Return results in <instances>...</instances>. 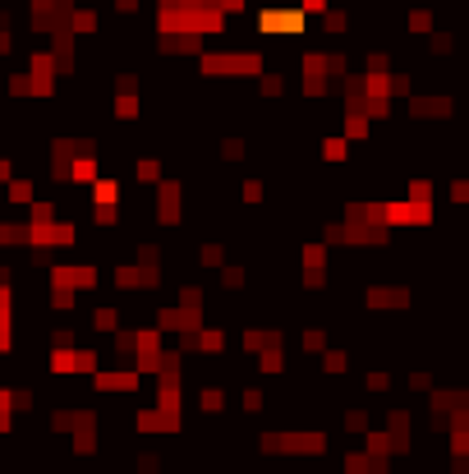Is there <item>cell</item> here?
<instances>
[{"label":"cell","mask_w":469,"mask_h":474,"mask_svg":"<svg viewBox=\"0 0 469 474\" xmlns=\"http://www.w3.org/2000/svg\"><path fill=\"white\" fill-rule=\"evenodd\" d=\"M304 19H308L304 10H276L272 5V10L258 14V28L262 33H281V37H299L304 33Z\"/></svg>","instance_id":"cell-1"},{"label":"cell","mask_w":469,"mask_h":474,"mask_svg":"<svg viewBox=\"0 0 469 474\" xmlns=\"http://www.w3.org/2000/svg\"><path fill=\"white\" fill-rule=\"evenodd\" d=\"M92 382H97L101 396H115V392H138V373H97Z\"/></svg>","instance_id":"cell-2"},{"label":"cell","mask_w":469,"mask_h":474,"mask_svg":"<svg viewBox=\"0 0 469 474\" xmlns=\"http://www.w3.org/2000/svg\"><path fill=\"white\" fill-rule=\"evenodd\" d=\"M115 199H120V185H115V180H92V203H97V208H101V203H115Z\"/></svg>","instance_id":"cell-3"},{"label":"cell","mask_w":469,"mask_h":474,"mask_svg":"<svg viewBox=\"0 0 469 474\" xmlns=\"http://www.w3.org/2000/svg\"><path fill=\"white\" fill-rule=\"evenodd\" d=\"M92 327H97V331H115V327H120V313H115V309H97V313H92Z\"/></svg>","instance_id":"cell-4"},{"label":"cell","mask_w":469,"mask_h":474,"mask_svg":"<svg viewBox=\"0 0 469 474\" xmlns=\"http://www.w3.org/2000/svg\"><path fill=\"white\" fill-rule=\"evenodd\" d=\"M69 23H74V33H92V28H97V14H92V10H74V14H69Z\"/></svg>","instance_id":"cell-5"},{"label":"cell","mask_w":469,"mask_h":474,"mask_svg":"<svg viewBox=\"0 0 469 474\" xmlns=\"http://www.w3.org/2000/svg\"><path fill=\"white\" fill-rule=\"evenodd\" d=\"M10 203H33V180H10Z\"/></svg>","instance_id":"cell-6"},{"label":"cell","mask_w":469,"mask_h":474,"mask_svg":"<svg viewBox=\"0 0 469 474\" xmlns=\"http://www.w3.org/2000/svg\"><path fill=\"white\" fill-rule=\"evenodd\" d=\"M198 345H203V350H208V354H217L221 345H226V336H221L217 327H208V331H198Z\"/></svg>","instance_id":"cell-7"},{"label":"cell","mask_w":469,"mask_h":474,"mask_svg":"<svg viewBox=\"0 0 469 474\" xmlns=\"http://www.w3.org/2000/svg\"><path fill=\"white\" fill-rule=\"evenodd\" d=\"M115 115H120V120H134V115H138V97H129V92H124V97L115 101Z\"/></svg>","instance_id":"cell-8"},{"label":"cell","mask_w":469,"mask_h":474,"mask_svg":"<svg viewBox=\"0 0 469 474\" xmlns=\"http://www.w3.org/2000/svg\"><path fill=\"white\" fill-rule=\"evenodd\" d=\"M410 28H414V33H433V14L414 10V14H410Z\"/></svg>","instance_id":"cell-9"},{"label":"cell","mask_w":469,"mask_h":474,"mask_svg":"<svg viewBox=\"0 0 469 474\" xmlns=\"http://www.w3.org/2000/svg\"><path fill=\"white\" fill-rule=\"evenodd\" d=\"M157 171H161L157 161H138V166H134V175H138L143 185H152V180H157Z\"/></svg>","instance_id":"cell-10"},{"label":"cell","mask_w":469,"mask_h":474,"mask_svg":"<svg viewBox=\"0 0 469 474\" xmlns=\"http://www.w3.org/2000/svg\"><path fill=\"white\" fill-rule=\"evenodd\" d=\"M322 152H327L331 161H340V157H345V138H327V143H322Z\"/></svg>","instance_id":"cell-11"},{"label":"cell","mask_w":469,"mask_h":474,"mask_svg":"<svg viewBox=\"0 0 469 474\" xmlns=\"http://www.w3.org/2000/svg\"><path fill=\"white\" fill-rule=\"evenodd\" d=\"M203 410H208V415H212V410H221V392H217V387L203 392Z\"/></svg>","instance_id":"cell-12"},{"label":"cell","mask_w":469,"mask_h":474,"mask_svg":"<svg viewBox=\"0 0 469 474\" xmlns=\"http://www.w3.org/2000/svg\"><path fill=\"white\" fill-rule=\"evenodd\" d=\"M299 10L304 14H327V0H299Z\"/></svg>","instance_id":"cell-13"},{"label":"cell","mask_w":469,"mask_h":474,"mask_svg":"<svg viewBox=\"0 0 469 474\" xmlns=\"http://www.w3.org/2000/svg\"><path fill=\"white\" fill-rule=\"evenodd\" d=\"M327 368H331V373H340V368H345V354L331 350V354H327Z\"/></svg>","instance_id":"cell-14"}]
</instances>
